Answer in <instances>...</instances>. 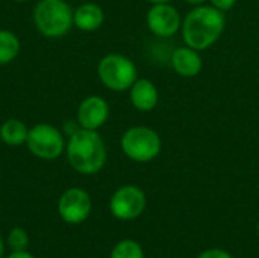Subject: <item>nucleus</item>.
Listing matches in <instances>:
<instances>
[{"label": "nucleus", "instance_id": "obj_6", "mask_svg": "<svg viewBox=\"0 0 259 258\" xmlns=\"http://www.w3.org/2000/svg\"><path fill=\"white\" fill-rule=\"evenodd\" d=\"M65 138L62 131L50 123H38L29 128L26 146L29 152L46 161H53L65 152Z\"/></svg>", "mask_w": 259, "mask_h": 258}, {"label": "nucleus", "instance_id": "obj_11", "mask_svg": "<svg viewBox=\"0 0 259 258\" xmlns=\"http://www.w3.org/2000/svg\"><path fill=\"white\" fill-rule=\"evenodd\" d=\"M171 67L181 78H196L203 68V59L199 50L185 44L171 53Z\"/></svg>", "mask_w": 259, "mask_h": 258}, {"label": "nucleus", "instance_id": "obj_24", "mask_svg": "<svg viewBox=\"0 0 259 258\" xmlns=\"http://www.w3.org/2000/svg\"><path fill=\"white\" fill-rule=\"evenodd\" d=\"M3 254H5V243H3V239L0 237V258H3Z\"/></svg>", "mask_w": 259, "mask_h": 258}, {"label": "nucleus", "instance_id": "obj_10", "mask_svg": "<svg viewBox=\"0 0 259 258\" xmlns=\"http://www.w3.org/2000/svg\"><path fill=\"white\" fill-rule=\"evenodd\" d=\"M109 103L102 96H88L77 106L76 120L80 128L99 131L109 119Z\"/></svg>", "mask_w": 259, "mask_h": 258}, {"label": "nucleus", "instance_id": "obj_19", "mask_svg": "<svg viewBox=\"0 0 259 258\" xmlns=\"http://www.w3.org/2000/svg\"><path fill=\"white\" fill-rule=\"evenodd\" d=\"M208 2H209L211 6L217 8L222 12H226V11L232 9L235 6V3H237V0H208Z\"/></svg>", "mask_w": 259, "mask_h": 258}, {"label": "nucleus", "instance_id": "obj_20", "mask_svg": "<svg viewBox=\"0 0 259 258\" xmlns=\"http://www.w3.org/2000/svg\"><path fill=\"white\" fill-rule=\"evenodd\" d=\"M80 129V126H79V123H77V120H67L65 123H64V126H62V134L64 135H73L76 131H79Z\"/></svg>", "mask_w": 259, "mask_h": 258}, {"label": "nucleus", "instance_id": "obj_4", "mask_svg": "<svg viewBox=\"0 0 259 258\" xmlns=\"http://www.w3.org/2000/svg\"><path fill=\"white\" fill-rule=\"evenodd\" d=\"M97 76L103 87L111 91H129L132 84L138 79L135 62L120 53L105 55L97 64Z\"/></svg>", "mask_w": 259, "mask_h": 258}, {"label": "nucleus", "instance_id": "obj_8", "mask_svg": "<svg viewBox=\"0 0 259 258\" xmlns=\"http://www.w3.org/2000/svg\"><path fill=\"white\" fill-rule=\"evenodd\" d=\"M93 202L88 195L80 187H71L65 190L58 201L59 217L68 225H79L85 222L91 214Z\"/></svg>", "mask_w": 259, "mask_h": 258}, {"label": "nucleus", "instance_id": "obj_22", "mask_svg": "<svg viewBox=\"0 0 259 258\" xmlns=\"http://www.w3.org/2000/svg\"><path fill=\"white\" fill-rule=\"evenodd\" d=\"M188 5H193V6H200V5H205L208 0H185Z\"/></svg>", "mask_w": 259, "mask_h": 258}, {"label": "nucleus", "instance_id": "obj_17", "mask_svg": "<svg viewBox=\"0 0 259 258\" xmlns=\"http://www.w3.org/2000/svg\"><path fill=\"white\" fill-rule=\"evenodd\" d=\"M6 245L9 246L11 251H26L29 246V236L23 228L15 227L8 233Z\"/></svg>", "mask_w": 259, "mask_h": 258}, {"label": "nucleus", "instance_id": "obj_16", "mask_svg": "<svg viewBox=\"0 0 259 258\" xmlns=\"http://www.w3.org/2000/svg\"><path fill=\"white\" fill-rule=\"evenodd\" d=\"M109 258H144V251L135 240L124 239L112 248Z\"/></svg>", "mask_w": 259, "mask_h": 258}, {"label": "nucleus", "instance_id": "obj_25", "mask_svg": "<svg viewBox=\"0 0 259 258\" xmlns=\"http://www.w3.org/2000/svg\"><path fill=\"white\" fill-rule=\"evenodd\" d=\"M14 2H17V3H24V2H29V0H14Z\"/></svg>", "mask_w": 259, "mask_h": 258}, {"label": "nucleus", "instance_id": "obj_15", "mask_svg": "<svg viewBox=\"0 0 259 258\" xmlns=\"http://www.w3.org/2000/svg\"><path fill=\"white\" fill-rule=\"evenodd\" d=\"M20 50V38L8 29H0V65L11 64L18 56Z\"/></svg>", "mask_w": 259, "mask_h": 258}, {"label": "nucleus", "instance_id": "obj_26", "mask_svg": "<svg viewBox=\"0 0 259 258\" xmlns=\"http://www.w3.org/2000/svg\"><path fill=\"white\" fill-rule=\"evenodd\" d=\"M258 233H259V222H258Z\"/></svg>", "mask_w": 259, "mask_h": 258}, {"label": "nucleus", "instance_id": "obj_14", "mask_svg": "<svg viewBox=\"0 0 259 258\" xmlns=\"http://www.w3.org/2000/svg\"><path fill=\"white\" fill-rule=\"evenodd\" d=\"M29 128L18 119H8L0 125V140L11 148L26 144Z\"/></svg>", "mask_w": 259, "mask_h": 258}, {"label": "nucleus", "instance_id": "obj_13", "mask_svg": "<svg viewBox=\"0 0 259 258\" xmlns=\"http://www.w3.org/2000/svg\"><path fill=\"white\" fill-rule=\"evenodd\" d=\"M103 21L105 12L97 3L87 2L73 11V26L82 32H94L100 29Z\"/></svg>", "mask_w": 259, "mask_h": 258}, {"label": "nucleus", "instance_id": "obj_21", "mask_svg": "<svg viewBox=\"0 0 259 258\" xmlns=\"http://www.w3.org/2000/svg\"><path fill=\"white\" fill-rule=\"evenodd\" d=\"M6 258H35L30 252H27V249L26 251H12L9 255Z\"/></svg>", "mask_w": 259, "mask_h": 258}, {"label": "nucleus", "instance_id": "obj_5", "mask_svg": "<svg viewBox=\"0 0 259 258\" xmlns=\"http://www.w3.org/2000/svg\"><path fill=\"white\" fill-rule=\"evenodd\" d=\"M123 154L135 163H150L162 151L159 134L149 126H132L120 138Z\"/></svg>", "mask_w": 259, "mask_h": 258}, {"label": "nucleus", "instance_id": "obj_18", "mask_svg": "<svg viewBox=\"0 0 259 258\" xmlns=\"http://www.w3.org/2000/svg\"><path fill=\"white\" fill-rule=\"evenodd\" d=\"M197 258H234L228 251H223V249H219V248H214V249H206L203 251Z\"/></svg>", "mask_w": 259, "mask_h": 258}, {"label": "nucleus", "instance_id": "obj_1", "mask_svg": "<svg viewBox=\"0 0 259 258\" xmlns=\"http://www.w3.org/2000/svg\"><path fill=\"white\" fill-rule=\"evenodd\" d=\"M225 12L211 5L194 6L182 20L181 32L184 43L196 50H206L214 46L225 32Z\"/></svg>", "mask_w": 259, "mask_h": 258}, {"label": "nucleus", "instance_id": "obj_3", "mask_svg": "<svg viewBox=\"0 0 259 258\" xmlns=\"http://www.w3.org/2000/svg\"><path fill=\"white\" fill-rule=\"evenodd\" d=\"M32 17L36 30L46 38H62L73 27V9L65 0H39Z\"/></svg>", "mask_w": 259, "mask_h": 258}, {"label": "nucleus", "instance_id": "obj_9", "mask_svg": "<svg viewBox=\"0 0 259 258\" xmlns=\"http://www.w3.org/2000/svg\"><path fill=\"white\" fill-rule=\"evenodd\" d=\"M146 23L149 30L159 38H170L181 30L182 18L179 11L171 3L152 5L146 14Z\"/></svg>", "mask_w": 259, "mask_h": 258}, {"label": "nucleus", "instance_id": "obj_2", "mask_svg": "<svg viewBox=\"0 0 259 258\" xmlns=\"http://www.w3.org/2000/svg\"><path fill=\"white\" fill-rule=\"evenodd\" d=\"M65 157L73 170L80 175L99 173L108 160V151L103 138L97 131L80 128L68 137Z\"/></svg>", "mask_w": 259, "mask_h": 258}, {"label": "nucleus", "instance_id": "obj_7", "mask_svg": "<svg viewBox=\"0 0 259 258\" xmlns=\"http://www.w3.org/2000/svg\"><path fill=\"white\" fill-rule=\"evenodd\" d=\"M146 195L144 192L132 184L121 186L114 192L109 201L111 214L118 220H134L143 214L146 210Z\"/></svg>", "mask_w": 259, "mask_h": 258}, {"label": "nucleus", "instance_id": "obj_12", "mask_svg": "<svg viewBox=\"0 0 259 258\" xmlns=\"http://www.w3.org/2000/svg\"><path fill=\"white\" fill-rule=\"evenodd\" d=\"M129 99L137 111L149 113L156 108L159 102V91L152 81L138 78L129 88Z\"/></svg>", "mask_w": 259, "mask_h": 258}, {"label": "nucleus", "instance_id": "obj_23", "mask_svg": "<svg viewBox=\"0 0 259 258\" xmlns=\"http://www.w3.org/2000/svg\"><path fill=\"white\" fill-rule=\"evenodd\" d=\"M146 2H149L150 5H156V3H170L171 0H146Z\"/></svg>", "mask_w": 259, "mask_h": 258}]
</instances>
